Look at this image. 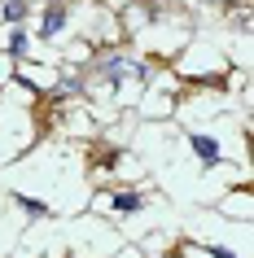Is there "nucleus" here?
<instances>
[{
  "instance_id": "obj_1",
  "label": "nucleus",
  "mask_w": 254,
  "mask_h": 258,
  "mask_svg": "<svg viewBox=\"0 0 254 258\" xmlns=\"http://www.w3.org/2000/svg\"><path fill=\"white\" fill-rule=\"evenodd\" d=\"M66 22H70V0H48V9L40 14L35 35H40V40H57V35L66 31Z\"/></svg>"
},
{
  "instance_id": "obj_2",
  "label": "nucleus",
  "mask_w": 254,
  "mask_h": 258,
  "mask_svg": "<svg viewBox=\"0 0 254 258\" xmlns=\"http://www.w3.org/2000/svg\"><path fill=\"white\" fill-rule=\"evenodd\" d=\"M188 149L197 153L201 166H219L224 162V145H219L215 136H206V132H188Z\"/></svg>"
},
{
  "instance_id": "obj_3",
  "label": "nucleus",
  "mask_w": 254,
  "mask_h": 258,
  "mask_svg": "<svg viewBox=\"0 0 254 258\" xmlns=\"http://www.w3.org/2000/svg\"><path fill=\"white\" fill-rule=\"evenodd\" d=\"M0 18H5L9 27H27V18H31V0H0Z\"/></svg>"
},
{
  "instance_id": "obj_4",
  "label": "nucleus",
  "mask_w": 254,
  "mask_h": 258,
  "mask_svg": "<svg viewBox=\"0 0 254 258\" xmlns=\"http://www.w3.org/2000/svg\"><path fill=\"white\" fill-rule=\"evenodd\" d=\"M96 70H101V79H106V83H119V75L127 70V57H123V48H110V53L101 57V66H96Z\"/></svg>"
},
{
  "instance_id": "obj_5",
  "label": "nucleus",
  "mask_w": 254,
  "mask_h": 258,
  "mask_svg": "<svg viewBox=\"0 0 254 258\" xmlns=\"http://www.w3.org/2000/svg\"><path fill=\"white\" fill-rule=\"evenodd\" d=\"M5 53H9V57H27V53H31L27 27H9V44H5Z\"/></svg>"
},
{
  "instance_id": "obj_6",
  "label": "nucleus",
  "mask_w": 254,
  "mask_h": 258,
  "mask_svg": "<svg viewBox=\"0 0 254 258\" xmlns=\"http://www.w3.org/2000/svg\"><path fill=\"white\" fill-rule=\"evenodd\" d=\"M136 210H145L140 192H114V215H136Z\"/></svg>"
},
{
  "instance_id": "obj_7",
  "label": "nucleus",
  "mask_w": 254,
  "mask_h": 258,
  "mask_svg": "<svg viewBox=\"0 0 254 258\" xmlns=\"http://www.w3.org/2000/svg\"><path fill=\"white\" fill-rule=\"evenodd\" d=\"M14 206H22V210H27V215H35V219L48 215V206H44V202H31V197H22V192H14Z\"/></svg>"
}]
</instances>
